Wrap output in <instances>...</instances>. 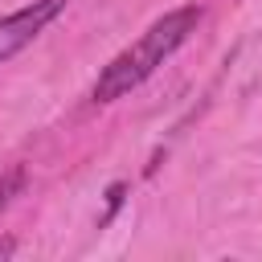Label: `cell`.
I'll list each match as a JSON object with an SVG mask.
<instances>
[{
  "label": "cell",
  "instance_id": "6da1fadb",
  "mask_svg": "<svg viewBox=\"0 0 262 262\" xmlns=\"http://www.w3.org/2000/svg\"><path fill=\"white\" fill-rule=\"evenodd\" d=\"M196 25H201V8H192V4L160 16L135 45H127L119 57H111V66H102L90 98H94V102H115V98L131 94L139 82H147V78L188 41V33H192Z\"/></svg>",
  "mask_w": 262,
  "mask_h": 262
},
{
  "label": "cell",
  "instance_id": "7a4b0ae2",
  "mask_svg": "<svg viewBox=\"0 0 262 262\" xmlns=\"http://www.w3.org/2000/svg\"><path fill=\"white\" fill-rule=\"evenodd\" d=\"M66 8V0H33L25 8H16L12 16H0V66L8 57H16L25 45H33V37Z\"/></svg>",
  "mask_w": 262,
  "mask_h": 262
},
{
  "label": "cell",
  "instance_id": "3957f363",
  "mask_svg": "<svg viewBox=\"0 0 262 262\" xmlns=\"http://www.w3.org/2000/svg\"><path fill=\"white\" fill-rule=\"evenodd\" d=\"M20 184H25V168H8V172L0 176V213H4L8 201L20 192Z\"/></svg>",
  "mask_w": 262,
  "mask_h": 262
},
{
  "label": "cell",
  "instance_id": "277c9868",
  "mask_svg": "<svg viewBox=\"0 0 262 262\" xmlns=\"http://www.w3.org/2000/svg\"><path fill=\"white\" fill-rule=\"evenodd\" d=\"M119 205H123V184H111V188H106V217H111ZM106 217H102V221H106Z\"/></svg>",
  "mask_w": 262,
  "mask_h": 262
},
{
  "label": "cell",
  "instance_id": "5b68a950",
  "mask_svg": "<svg viewBox=\"0 0 262 262\" xmlns=\"http://www.w3.org/2000/svg\"><path fill=\"white\" fill-rule=\"evenodd\" d=\"M12 250H16V242H12V237H8V242H0V258H8Z\"/></svg>",
  "mask_w": 262,
  "mask_h": 262
}]
</instances>
